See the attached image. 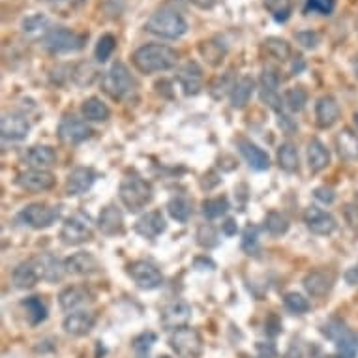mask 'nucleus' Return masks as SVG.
I'll return each mask as SVG.
<instances>
[{"instance_id": "1", "label": "nucleus", "mask_w": 358, "mask_h": 358, "mask_svg": "<svg viewBox=\"0 0 358 358\" xmlns=\"http://www.w3.org/2000/svg\"><path fill=\"white\" fill-rule=\"evenodd\" d=\"M134 66L145 75H154L162 71L173 70L178 62V53L171 49L169 45L162 43H147L141 45L139 49L134 51L132 55Z\"/></svg>"}, {"instance_id": "2", "label": "nucleus", "mask_w": 358, "mask_h": 358, "mask_svg": "<svg viewBox=\"0 0 358 358\" xmlns=\"http://www.w3.org/2000/svg\"><path fill=\"white\" fill-rule=\"evenodd\" d=\"M145 28L150 34L158 36V38L178 40V38H182L188 32V21L176 10L162 8V10H158V12H154L148 17Z\"/></svg>"}, {"instance_id": "3", "label": "nucleus", "mask_w": 358, "mask_h": 358, "mask_svg": "<svg viewBox=\"0 0 358 358\" xmlns=\"http://www.w3.org/2000/svg\"><path fill=\"white\" fill-rule=\"evenodd\" d=\"M119 195L130 212H139L152 201V186L139 176H126L120 182Z\"/></svg>"}, {"instance_id": "4", "label": "nucleus", "mask_w": 358, "mask_h": 358, "mask_svg": "<svg viewBox=\"0 0 358 358\" xmlns=\"http://www.w3.org/2000/svg\"><path fill=\"white\" fill-rule=\"evenodd\" d=\"M42 43L51 55H68V53H77L83 49L86 36L66 27H56L51 28L49 34L43 38Z\"/></svg>"}, {"instance_id": "5", "label": "nucleus", "mask_w": 358, "mask_h": 358, "mask_svg": "<svg viewBox=\"0 0 358 358\" xmlns=\"http://www.w3.org/2000/svg\"><path fill=\"white\" fill-rule=\"evenodd\" d=\"M102 88L112 99H124L135 88V81L124 62H115L102 79Z\"/></svg>"}, {"instance_id": "6", "label": "nucleus", "mask_w": 358, "mask_h": 358, "mask_svg": "<svg viewBox=\"0 0 358 358\" xmlns=\"http://www.w3.org/2000/svg\"><path fill=\"white\" fill-rule=\"evenodd\" d=\"M171 349L180 358H199L203 353V337L191 326H180L169 336Z\"/></svg>"}, {"instance_id": "7", "label": "nucleus", "mask_w": 358, "mask_h": 358, "mask_svg": "<svg viewBox=\"0 0 358 358\" xmlns=\"http://www.w3.org/2000/svg\"><path fill=\"white\" fill-rule=\"evenodd\" d=\"M92 237H94V227L91 224V218L84 216L83 212L70 216L60 229V240L66 246H79L92 240Z\"/></svg>"}, {"instance_id": "8", "label": "nucleus", "mask_w": 358, "mask_h": 358, "mask_svg": "<svg viewBox=\"0 0 358 358\" xmlns=\"http://www.w3.org/2000/svg\"><path fill=\"white\" fill-rule=\"evenodd\" d=\"M329 337L336 342V353L339 358H357L358 357V336L349 329H345L342 323H329L323 329Z\"/></svg>"}, {"instance_id": "9", "label": "nucleus", "mask_w": 358, "mask_h": 358, "mask_svg": "<svg viewBox=\"0 0 358 358\" xmlns=\"http://www.w3.org/2000/svg\"><path fill=\"white\" fill-rule=\"evenodd\" d=\"M126 272L134 280L135 285L139 289H145V291L158 289L163 283L162 272L148 261H134V263H130L126 267Z\"/></svg>"}, {"instance_id": "10", "label": "nucleus", "mask_w": 358, "mask_h": 358, "mask_svg": "<svg viewBox=\"0 0 358 358\" xmlns=\"http://www.w3.org/2000/svg\"><path fill=\"white\" fill-rule=\"evenodd\" d=\"M58 216H60V212L55 206L43 203H32L23 208L21 214H19V219L28 227H32V229H47V227L55 224Z\"/></svg>"}, {"instance_id": "11", "label": "nucleus", "mask_w": 358, "mask_h": 358, "mask_svg": "<svg viewBox=\"0 0 358 358\" xmlns=\"http://www.w3.org/2000/svg\"><path fill=\"white\" fill-rule=\"evenodd\" d=\"M91 135V126L84 120L73 117V115L64 117L60 120V124H58V139L66 143V145H79V143L88 139Z\"/></svg>"}, {"instance_id": "12", "label": "nucleus", "mask_w": 358, "mask_h": 358, "mask_svg": "<svg viewBox=\"0 0 358 358\" xmlns=\"http://www.w3.org/2000/svg\"><path fill=\"white\" fill-rule=\"evenodd\" d=\"M304 222L308 225L309 231L313 232V235H321V237L332 235L337 227L336 218L332 216L331 212L323 211V208H317V206H308L306 208V212H304Z\"/></svg>"}, {"instance_id": "13", "label": "nucleus", "mask_w": 358, "mask_h": 358, "mask_svg": "<svg viewBox=\"0 0 358 358\" xmlns=\"http://www.w3.org/2000/svg\"><path fill=\"white\" fill-rule=\"evenodd\" d=\"M17 186L27 191H47L55 186V175L42 169H30L17 176Z\"/></svg>"}, {"instance_id": "14", "label": "nucleus", "mask_w": 358, "mask_h": 358, "mask_svg": "<svg viewBox=\"0 0 358 358\" xmlns=\"http://www.w3.org/2000/svg\"><path fill=\"white\" fill-rule=\"evenodd\" d=\"M0 132L6 141H23L30 132V124L19 112H4L0 120Z\"/></svg>"}, {"instance_id": "15", "label": "nucleus", "mask_w": 358, "mask_h": 358, "mask_svg": "<svg viewBox=\"0 0 358 358\" xmlns=\"http://www.w3.org/2000/svg\"><path fill=\"white\" fill-rule=\"evenodd\" d=\"M304 289L315 298H323L332 291L334 285V274L331 270H311L304 278Z\"/></svg>"}, {"instance_id": "16", "label": "nucleus", "mask_w": 358, "mask_h": 358, "mask_svg": "<svg viewBox=\"0 0 358 358\" xmlns=\"http://www.w3.org/2000/svg\"><path fill=\"white\" fill-rule=\"evenodd\" d=\"M191 319V306L184 300H175L167 304L162 311V323L165 329H180L186 326V323Z\"/></svg>"}, {"instance_id": "17", "label": "nucleus", "mask_w": 358, "mask_h": 358, "mask_svg": "<svg viewBox=\"0 0 358 358\" xmlns=\"http://www.w3.org/2000/svg\"><path fill=\"white\" fill-rule=\"evenodd\" d=\"M96 180V173L91 167H77L71 171L66 180V193L70 197L83 195L91 190L92 184Z\"/></svg>"}, {"instance_id": "18", "label": "nucleus", "mask_w": 358, "mask_h": 358, "mask_svg": "<svg viewBox=\"0 0 358 358\" xmlns=\"http://www.w3.org/2000/svg\"><path fill=\"white\" fill-rule=\"evenodd\" d=\"M165 229H167L165 218L162 216V212L158 211L147 212V214H143V216L135 222V232L141 235L143 239H156V237H160Z\"/></svg>"}, {"instance_id": "19", "label": "nucleus", "mask_w": 358, "mask_h": 358, "mask_svg": "<svg viewBox=\"0 0 358 358\" xmlns=\"http://www.w3.org/2000/svg\"><path fill=\"white\" fill-rule=\"evenodd\" d=\"M96 324V315L92 311H84V309H79V311H71L70 315L64 319V332L70 334V336H84L94 329Z\"/></svg>"}, {"instance_id": "20", "label": "nucleus", "mask_w": 358, "mask_h": 358, "mask_svg": "<svg viewBox=\"0 0 358 358\" xmlns=\"http://www.w3.org/2000/svg\"><path fill=\"white\" fill-rule=\"evenodd\" d=\"M178 84L182 86L186 96H195L197 92L203 88V70L197 62H186L178 71Z\"/></svg>"}, {"instance_id": "21", "label": "nucleus", "mask_w": 358, "mask_h": 358, "mask_svg": "<svg viewBox=\"0 0 358 358\" xmlns=\"http://www.w3.org/2000/svg\"><path fill=\"white\" fill-rule=\"evenodd\" d=\"M66 270L75 276H91L99 272L102 265L96 259V255H92L88 252H79L66 259Z\"/></svg>"}, {"instance_id": "22", "label": "nucleus", "mask_w": 358, "mask_h": 358, "mask_svg": "<svg viewBox=\"0 0 358 358\" xmlns=\"http://www.w3.org/2000/svg\"><path fill=\"white\" fill-rule=\"evenodd\" d=\"M237 145H239L240 154L246 160L250 167L255 169V171H267V169L270 167V158H268V154L263 148L257 147L255 143L244 139V137H240V139L237 141Z\"/></svg>"}, {"instance_id": "23", "label": "nucleus", "mask_w": 358, "mask_h": 358, "mask_svg": "<svg viewBox=\"0 0 358 358\" xmlns=\"http://www.w3.org/2000/svg\"><path fill=\"white\" fill-rule=\"evenodd\" d=\"M12 278H14L15 287L19 289L34 287L36 283L42 280V268H40L38 257L21 263V265L14 270V276H12Z\"/></svg>"}, {"instance_id": "24", "label": "nucleus", "mask_w": 358, "mask_h": 358, "mask_svg": "<svg viewBox=\"0 0 358 358\" xmlns=\"http://www.w3.org/2000/svg\"><path fill=\"white\" fill-rule=\"evenodd\" d=\"M339 106L334 96H323L315 104V120L319 128H332L339 119Z\"/></svg>"}, {"instance_id": "25", "label": "nucleus", "mask_w": 358, "mask_h": 358, "mask_svg": "<svg viewBox=\"0 0 358 358\" xmlns=\"http://www.w3.org/2000/svg\"><path fill=\"white\" fill-rule=\"evenodd\" d=\"M98 227L99 231L107 235V237H115V235H122L124 232V216L122 212L115 206V204H109L106 206L98 218Z\"/></svg>"}, {"instance_id": "26", "label": "nucleus", "mask_w": 358, "mask_h": 358, "mask_svg": "<svg viewBox=\"0 0 358 358\" xmlns=\"http://www.w3.org/2000/svg\"><path fill=\"white\" fill-rule=\"evenodd\" d=\"M25 162L32 169H42L47 171L49 167L56 165L58 162V156H56L55 148L51 147H32L25 156Z\"/></svg>"}, {"instance_id": "27", "label": "nucleus", "mask_w": 358, "mask_h": 358, "mask_svg": "<svg viewBox=\"0 0 358 358\" xmlns=\"http://www.w3.org/2000/svg\"><path fill=\"white\" fill-rule=\"evenodd\" d=\"M58 302L64 311H79L91 302V293L83 287H68L58 295Z\"/></svg>"}, {"instance_id": "28", "label": "nucleus", "mask_w": 358, "mask_h": 358, "mask_svg": "<svg viewBox=\"0 0 358 358\" xmlns=\"http://www.w3.org/2000/svg\"><path fill=\"white\" fill-rule=\"evenodd\" d=\"M308 165L311 173H321L331 165V152L319 139L308 143Z\"/></svg>"}, {"instance_id": "29", "label": "nucleus", "mask_w": 358, "mask_h": 358, "mask_svg": "<svg viewBox=\"0 0 358 358\" xmlns=\"http://www.w3.org/2000/svg\"><path fill=\"white\" fill-rule=\"evenodd\" d=\"M336 147L339 156L347 162H357L358 160V135L349 128H344L336 135Z\"/></svg>"}, {"instance_id": "30", "label": "nucleus", "mask_w": 358, "mask_h": 358, "mask_svg": "<svg viewBox=\"0 0 358 358\" xmlns=\"http://www.w3.org/2000/svg\"><path fill=\"white\" fill-rule=\"evenodd\" d=\"M199 53H201V56H203L206 62L216 68V66H219L225 60L227 47L219 42L218 38H211V40H204V42L199 43Z\"/></svg>"}, {"instance_id": "31", "label": "nucleus", "mask_w": 358, "mask_h": 358, "mask_svg": "<svg viewBox=\"0 0 358 358\" xmlns=\"http://www.w3.org/2000/svg\"><path fill=\"white\" fill-rule=\"evenodd\" d=\"M38 263H40V268H42V280L43 281H60L64 278V272L66 270V263H60V261L53 257V255H42L38 257Z\"/></svg>"}, {"instance_id": "32", "label": "nucleus", "mask_w": 358, "mask_h": 358, "mask_svg": "<svg viewBox=\"0 0 358 358\" xmlns=\"http://www.w3.org/2000/svg\"><path fill=\"white\" fill-rule=\"evenodd\" d=\"M253 91H255V81L252 77H240L231 91V106L235 109L246 107L250 98H252Z\"/></svg>"}, {"instance_id": "33", "label": "nucleus", "mask_w": 358, "mask_h": 358, "mask_svg": "<svg viewBox=\"0 0 358 358\" xmlns=\"http://www.w3.org/2000/svg\"><path fill=\"white\" fill-rule=\"evenodd\" d=\"M81 112H83V117L88 120V122H106V120L111 117L109 107H107L102 99L96 98V96L84 99L83 106H81Z\"/></svg>"}, {"instance_id": "34", "label": "nucleus", "mask_w": 358, "mask_h": 358, "mask_svg": "<svg viewBox=\"0 0 358 358\" xmlns=\"http://www.w3.org/2000/svg\"><path fill=\"white\" fill-rule=\"evenodd\" d=\"M21 28L23 32H25L27 36H30V38H40V36H42L43 40L45 36L49 34L51 23L43 14H34V15H28L27 19H23Z\"/></svg>"}, {"instance_id": "35", "label": "nucleus", "mask_w": 358, "mask_h": 358, "mask_svg": "<svg viewBox=\"0 0 358 358\" xmlns=\"http://www.w3.org/2000/svg\"><path fill=\"white\" fill-rule=\"evenodd\" d=\"M23 308L27 311L28 323L32 326L45 321V317H47V304L40 296H30L27 300H23Z\"/></svg>"}, {"instance_id": "36", "label": "nucleus", "mask_w": 358, "mask_h": 358, "mask_svg": "<svg viewBox=\"0 0 358 358\" xmlns=\"http://www.w3.org/2000/svg\"><path fill=\"white\" fill-rule=\"evenodd\" d=\"M167 212H169V216H171L173 219L180 222V224H186V222L191 218V214H193V208H191L190 199H186V197L178 195V197H173V199L169 201Z\"/></svg>"}, {"instance_id": "37", "label": "nucleus", "mask_w": 358, "mask_h": 358, "mask_svg": "<svg viewBox=\"0 0 358 358\" xmlns=\"http://www.w3.org/2000/svg\"><path fill=\"white\" fill-rule=\"evenodd\" d=\"M263 47H265V51H267L272 58L281 60V62L289 60V58H291V53H293L287 40L278 38V36H270V38H267V40L263 42Z\"/></svg>"}, {"instance_id": "38", "label": "nucleus", "mask_w": 358, "mask_h": 358, "mask_svg": "<svg viewBox=\"0 0 358 358\" xmlns=\"http://www.w3.org/2000/svg\"><path fill=\"white\" fill-rule=\"evenodd\" d=\"M278 165L285 173H295L298 171V150L293 143H283L278 148Z\"/></svg>"}, {"instance_id": "39", "label": "nucleus", "mask_w": 358, "mask_h": 358, "mask_svg": "<svg viewBox=\"0 0 358 358\" xmlns=\"http://www.w3.org/2000/svg\"><path fill=\"white\" fill-rule=\"evenodd\" d=\"M267 12L272 15V19L278 23H285L293 14L295 0H263Z\"/></svg>"}, {"instance_id": "40", "label": "nucleus", "mask_w": 358, "mask_h": 358, "mask_svg": "<svg viewBox=\"0 0 358 358\" xmlns=\"http://www.w3.org/2000/svg\"><path fill=\"white\" fill-rule=\"evenodd\" d=\"M283 102H285V106L293 112L302 111L304 107H306V104H308V92H306L304 86H293V88H289V91L285 92Z\"/></svg>"}, {"instance_id": "41", "label": "nucleus", "mask_w": 358, "mask_h": 358, "mask_svg": "<svg viewBox=\"0 0 358 358\" xmlns=\"http://www.w3.org/2000/svg\"><path fill=\"white\" fill-rule=\"evenodd\" d=\"M265 229L272 237H281L289 231V219L281 212H268L267 218H265Z\"/></svg>"}, {"instance_id": "42", "label": "nucleus", "mask_w": 358, "mask_h": 358, "mask_svg": "<svg viewBox=\"0 0 358 358\" xmlns=\"http://www.w3.org/2000/svg\"><path fill=\"white\" fill-rule=\"evenodd\" d=\"M229 211V201L227 197H212L203 201V214L208 219H216L224 216L225 212Z\"/></svg>"}, {"instance_id": "43", "label": "nucleus", "mask_w": 358, "mask_h": 358, "mask_svg": "<svg viewBox=\"0 0 358 358\" xmlns=\"http://www.w3.org/2000/svg\"><path fill=\"white\" fill-rule=\"evenodd\" d=\"M117 49V38L112 34H104L96 43V49H94V55H96V60L98 62H107L111 55Z\"/></svg>"}, {"instance_id": "44", "label": "nucleus", "mask_w": 358, "mask_h": 358, "mask_svg": "<svg viewBox=\"0 0 358 358\" xmlns=\"http://www.w3.org/2000/svg\"><path fill=\"white\" fill-rule=\"evenodd\" d=\"M197 244L206 248V250L216 248L219 244L218 231H216L211 224H203L199 229H197Z\"/></svg>"}, {"instance_id": "45", "label": "nucleus", "mask_w": 358, "mask_h": 358, "mask_svg": "<svg viewBox=\"0 0 358 358\" xmlns=\"http://www.w3.org/2000/svg\"><path fill=\"white\" fill-rule=\"evenodd\" d=\"M71 77H73V83L79 84V86H88V84H92L94 79L98 77V71H96V68L92 64L83 62L73 70Z\"/></svg>"}, {"instance_id": "46", "label": "nucleus", "mask_w": 358, "mask_h": 358, "mask_svg": "<svg viewBox=\"0 0 358 358\" xmlns=\"http://www.w3.org/2000/svg\"><path fill=\"white\" fill-rule=\"evenodd\" d=\"M242 250L248 255H257V252H259V229L255 225H248L246 229H244Z\"/></svg>"}, {"instance_id": "47", "label": "nucleus", "mask_w": 358, "mask_h": 358, "mask_svg": "<svg viewBox=\"0 0 358 358\" xmlns=\"http://www.w3.org/2000/svg\"><path fill=\"white\" fill-rule=\"evenodd\" d=\"M283 302H285V308L289 311L296 313V315H302V313H306L309 309V302L302 295H298V293H287L285 298H283Z\"/></svg>"}, {"instance_id": "48", "label": "nucleus", "mask_w": 358, "mask_h": 358, "mask_svg": "<svg viewBox=\"0 0 358 358\" xmlns=\"http://www.w3.org/2000/svg\"><path fill=\"white\" fill-rule=\"evenodd\" d=\"M336 10V0H306V12L308 14L332 15Z\"/></svg>"}, {"instance_id": "49", "label": "nucleus", "mask_w": 358, "mask_h": 358, "mask_svg": "<svg viewBox=\"0 0 358 358\" xmlns=\"http://www.w3.org/2000/svg\"><path fill=\"white\" fill-rule=\"evenodd\" d=\"M280 75L274 68H265L261 73V92H278Z\"/></svg>"}, {"instance_id": "50", "label": "nucleus", "mask_w": 358, "mask_h": 358, "mask_svg": "<svg viewBox=\"0 0 358 358\" xmlns=\"http://www.w3.org/2000/svg\"><path fill=\"white\" fill-rule=\"evenodd\" d=\"M154 342H156V334H152V332H145V334H141V336L134 342L135 355H137L139 358H148V351H150V347L154 345Z\"/></svg>"}, {"instance_id": "51", "label": "nucleus", "mask_w": 358, "mask_h": 358, "mask_svg": "<svg viewBox=\"0 0 358 358\" xmlns=\"http://www.w3.org/2000/svg\"><path fill=\"white\" fill-rule=\"evenodd\" d=\"M295 40L302 45L304 49H317L321 43V36L317 34L315 30H300L295 34Z\"/></svg>"}, {"instance_id": "52", "label": "nucleus", "mask_w": 358, "mask_h": 358, "mask_svg": "<svg viewBox=\"0 0 358 358\" xmlns=\"http://www.w3.org/2000/svg\"><path fill=\"white\" fill-rule=\"evenodd\" d=\"M45 2H47L53 10H56V12H60L62 15H68L70 12H73V10L83 6L86 0H45Z\"/></svg>"}, {"instance_id": "53", "label": "nucleus", "mask_w": 358, "mask_h": 358, "mask_svg": "<svg viewBox=\"0 0 358 358\" xmlns=\"http://www.w3.org/2000/svg\"><path fill=\"white\" fill-rule=\"evenodd\" d=\"M257 347V353H259L261 358H276L278 357V349H276L274 344L270 342H259L255 345Z\"/></svg>"}, {"instance_id": "54", "label": "nucleus", "mask_w": 358, "mask_h": 358, "mask_svg": "<svg viewBox=\"0 0 358 358\" xmlns=\"http://www.w3.org/2000/svg\"><path fill=\"white\" fill-rule=\"evenodd\" d=\"M313 195H315L317 201H321V203L324 204H332L334 203V199H336V193H334V190H331V188H317L315 191H313Z\"/></svg>"}, {"instance_id": "55", "label": "nucleus", "mask_w": 358, "mask_h": 358, "mask_svg": "<svg viewBox=\"0 0 358 358\" xmlns=\"http://www.w3.org/2000/svg\"><path fill=\"white\" fill-rule=\"evenodd\" d=\"M278 124H280L287 134H293V132H296V122L291 117H287V115H283V112H280V119H278Z\"/></svg>"}, {"instance_id": "56", "label": "nucleus", "mask_w": 358, "mask_h": 358, "mask_svg": "<svg viewBox=\"0 0 358 358\" xmlns=\"http://www.w3.org/2000/svg\"><path fill=\"white\" fill-rule=\"evenodd\" d=\"M345 281H347L349 285H358V265L357 267H351L345 272Z\"/></svg>"}, {"instance_id": "57", "label": "nucleus", "mask_w": 358, "mask_h": 358, "mask_svg": "<svg viewBox=\"0 0 358 358\" xmlns=\"http://www.w3.org/2000/svg\"><path fill=\"white\" fill-rule=\"evenodd\" d=\"M190 4H193L199 10H212L216 6V0H188Z\"/></svg>"}, {"instance_id": "58", "label": "nucleus", "mask_w": 358, "mask_h": 358, "mask_svg": "<svg viewBox=\"0 0 358 358\" xmlns=\"http://www.w3.org/2000/svg\"><path fill=\"white\" fill-rule=\"evenodd\" d=\"M222 231H224V235H227V237L237 235V224H235V219H227V222L222 225Z\"/></svg>"}, {"instance_id": "59", "label": "nucleus", "mask_w": 358, "mask_h": 358, "mask_svg": "<svg viewBox=\"0 0 358 358\" xmlns=\"http://www.w3.org/2000/svg\"><path fill=\"white\" fill-rule=\"evenodd\" d=\"M353 66H355V73H357V77H358V56H355V60H353Z\"/></svg>"}, {"instance_id": "60", "label": "nucleus", "mask_w": 358, "mask_h": 358, "mask_svg": "<svg viewBox=\"0 0 358 358\" xmlns=\"http://www.w3.org/2000/svg\"><path fill=\"white\" fill-rule=\"evenodd\" d=\"M355 124H357V128H358V112H355Z\"/></svg>"}, {"instance_id": "61", "label": "nucleus", "mask_w": 358, "mask_h": 358, "mask_svg": "<svg viewBox=\"0 0 358 358\" xmlns=\"http://www.w3.org/2000/svg\"><path fill=\"white\" fill-rule=\"evenodd\" d=\"M355 203H357V206H358V199H357V201H355Z\"/></svg>"}]
</instances>
